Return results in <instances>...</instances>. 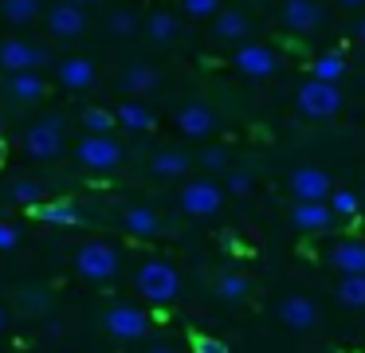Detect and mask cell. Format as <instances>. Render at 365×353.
<instances>
[{"label": "cell", "instance_id": "6da1fadb", "mask_svg": "<svg viewBox=\"0 0 365 353\" xmlns=\"http://www.w3.org/2000/svg\"><path fill=\"white\" fill-rule=\"evenodd\" d=\"M134 282H138L145 302H158V306L173 302L177 290H181V275H177V267L165 263V259H145V263L138 267Z\"/></svg>", "mask_w": 365, "mask_h": 353}, {"label": "cell", "instance_id": "7a4b0ae2", "mask_svg": "<svg viewBox=\"0 0 365 353\" xmlns=\"http://www.w3.org/2000/svg\"><path fill=\"white\" fill-rule=\"evenodd\" d=\"M75 157H79V165L91 173H114L122 165V145L110 133H87V138L79 141V149H75Z\"/></svg>", "mask_w": 365, "mask_h": 353}, {"label": "cell", "instance_id": "3957f363", "mask_svg": "<svg viewBox=\"0 0 365 353\" xmlns=\"http://www.w3.org/2000/svg\"><path fill=\"white\" fill-rule=\"evenodd\" d=\"M75 271H79L83 279H91V282L114 279V271H118V251H114L110 243H103V240L83 243V247L75 251Z\"/></svg>", "mask_w": 365, "mask_h": 353}, {"label": "cell", "instance_id": "277c9868", "mask_svg": "<svg viewBox=\"0 0 365 353\" xmlns=\"http://www.w3.org/2000/svg\"><path fill=\"white\" fill-rule=\"evenodd\" d=\"M299 110L307 118H334L341 110V91L338 83H318V78H310V83L299 86Z\"/></svg>", "mask_w": 365, "mask_h": 353}, {"label": "cell", "instance_id": "5b68a950", "mask_svg": "<svg viewBox=\"0 0 365 353\" xmlns=\"http://www.w3.org/2000/svg\"><path fill=\"white\" fill-rule=\"evenodd\" d=\"M24 153L36 157V161H56L63 153V126H59V118H43V122H36L24 133Z\"/></svg>", "mask_w": 365, "mask_h": 353}, {"label": "cell", "instance_id": "8992f818", "mask_svg": "<svg viewBox=\"0 0 365 353\" xmlns=\"http://www.w3.org/2000/svg\"><path fill=\"white\" fill-rule=\"evenodd\" d=\"M48 59H51L48 47H36L28 39H4L0 44V67L9 71V75H16V71H40Z\"/></svg>", "mask_w": 365, "mask_h": 353}, {"label": "cell", "instance_id": "52a82bcc", "mask_svg": "<svg viewBox=\"0 0 365 353\" xmlns=\"http://www.w3.org/2000/svg\"><path fill=\"white\" fill-rule=\"evenodd\" d=\"M103 326H106L110 337L134 342V337H142L145 329H150V314L138 310V306H110V310L103 314Z\"/></svg>", "mask_w": 365, "mask_h": 353}, {"label": "cell", "instance_id": "ba28073f", "mask_svg": "<svg viewBox=\"0 0 365 353\" xmlns=\"http://www.w3.org/2000/svg\"><path fill=\"white\" fill-rule=\"evenodd\" d=\"M220 204H224V193L212 180H189V185L181 188V208L189 212V216H216Z\"/></svg>", "mask_w": 365, "mask_h": 353}, {"label": "cell", "instance_id": "9c48e42d", "mask_svg": "<svg viewBox=\"0 0 365 353\" xmlns=\"http://www.w3.org/2000/svg\"><path fill=\"white\" fill-rule=\"evenodd\" d=\"M291 196L302 204H322L330 196V177L318 165H299L291 173Z\"/></svg>", "mask_w": 365, "mask_h": 353}, {"label": "cell", "instance_id": "30bf717a", "mask_svg": "<svg viewBox=\"0 0 365 353\" xmlns=\"http://www.w3.org/2000/svg\"><path fill=\"white\" fill-rule=\"evenodd\" d=\"M83 28H87V12L71 0H59V4L48 8V31L59 39H79Z\"/></svg>", "mask_w": 365, "mask_h": 353}, {"label": "cell", "instance_id": "8fae6325", "mask_svg": "<svg viewBox=\"0 0 365 353\" xmlns=\"http://www.w3.org/2000/svg\"><path fill=\"white\" fill-rule=\"evenodd\" d=\"M283 24L299 36H307V31H318L326 24V12L318 0H283Z\"/></svg>", "mask_w": 365, "mask_h": 353}, {"label": "cell", "instance_id": "7c38bea8", "mask_svg": "<svg viewBox=\"0 0 365 353\" xmlns=\"http://www.w3.org/2000/svg\"><path fill=\"white\" fill-rule=\"evenodd\" d=\"M236 71H244L247 78H271L275 75V51L267 44H240Z\"/></svg>", "mask_w": 365, "mask_h": 353}, {"label": "cell", "instance_id": "4fadbf2b", "mask_svg": "<svg viewBox=\"0 0 365 353\" xmlns=\"http://www.w3.org/2000/svg\"><path fill=\"white\" fill-rule=\"evenodd\" d=\"M177 130L185 133V138H208V133L216 130V114L212 106H205V102H181V110H177Z\"/></svg>", "mask_w": 365, "mask_h": 353}, {"label": "cell", "instance_id": "5bb4252c", "mask_svg": "<svg viewBox=\"0 0 365 353\" xmlns=\"http://www.w3.org/2000/svg\"><path fill=\"white\" fill-rule=\"evenodd\" d=\"M4 91H9L12 102H20V106H28V102H40L43 91H48V83L40 78V71H16V75H9V83H4Z\"/></svg>", "mask_w": 365, "mask_h": 353}, {"label": "cell", "instance_id": "9a60e30c", "mask_svg": "<svg viewBox=\"0 0 365 353\" xmlns=\"http://www.w3.org/2000/svg\"><path fill=\"white\" fill-rule=\"evenodd\" d=\"M279 318H283L291 329H310L318 322V306L310 302L307 295H291V298L279 302Z\"/></svg>", "mask_w": 365, "mask_h": 353}, {"label": "cell", "instance_id": "2e32d148", "mask_svg": "<svg viewBox=\"0 0 365 353\" xmlns=\"http://www.w3.org/2000/svg\"><path fill=\"white\" fill-rule=\"evenodd\" d=\"M291 224L299 227V232H326V227L334 224V212L326 208V200H322V204H302V200H294Z\"/></svg>", "mask_w": 365, "mask_h": 353}, {"label": "cell", "instance_id": "e0dca14e", "mask_svg": "<svg viewBox=\"0 0 365 353\" xmlns=\"http://www.w3.org/2000/svg\"><path fill=\"white\" fill-rule=\"evenodd\" d=\"M110 114H114V126H122V130H130V133H145L153 126L150 106H145V102H138V98L118 102V110H110Z\"/></svg>", "mask_w": 365, "mask_h": 353}, {"label": "cell", "instance_id": "ac0fdd59", "mask_svg": "<svg viewBox=\"0 0 365 353\" xmlns=\"http://www.w3.org/2000/svg\"><path fill=\"white\" fill-rule=\"evenodd\" d=\"M32 216L43 220V224H56V227L79 224V208H75L71 200H40V204H32Z\"/></svg>", "mask_w": 365, "mask_h": 353}, {"label": "cell", "instance_id": "d6986e66", "mask_svg": "<svg viewBox=\"0 0 365 353\" xmlns=\"http://www.w3.org/2000/svg\"><path fill=\"white\" fill-rule=\"evenodd\" d=\"M95 63L91 59H63L59 63V83L67 86V91H91L95 86Z\"/></svg>", "mask_w": 365, "mask_h": 353}, {"label": "cell", "instance_id": "ffe728a7", "mask_svg": "<svg viewBox=\"0 0 365 353\" xmlns=\"http://www.w3.org/2000/svg\"><path fill=\"white\" fill-rule=\"evenodd\" d=\"M153 86H158V71L145 67V63H134V67L122 71V91L134 94V98H142V94H150Z\"/></svg>", "mask_w": 365, "mask_h": 353}, {"label": "cell", "instance_id": "44dd1931", "mask_svg": "<svg viewBox=\"0 0 365 353\" xmlns=\"http://www.w3.org/2000/svg\"><path fill=\"white\" fill-rule=\"evenodd\" d=\"M330 259L341 275H365V243H338Z\"/></svg>", "mask_w": 365, "mask_h": 353}, {"label": "cell", "instance_id": "7402d4cb", "mask_svg": "<svg viewBox=\"0 0 365 353\" xmlns=\"http://www.w3.org/2000/svg\"><path fill=\"white\" fill-rule=\"evenodd\" d=\"M212 31H216V39H244V36H247V16L236 12V8H228V12H216Z\"/></svg>", "mask_w": 365, "mask_h": 353}, {"label": "cell", "instance_id": "603a6c76", "mask_svg": "<svg viewBox=\"0 0 365 353\" xmlns=\"http://www.w3.org/2000/svg\"><path fill=\"white\" fill-rule=\"evenodd\" d=\"M126 232L130 235H142V240H150V235L161 232V220L153 208H130L126 212Z\"/></svg>", "mask_w": 365, "mask_h": 353}, {"label": "cell", "instance_id": "cb8c5ba5", "mask_svg": "<svg viewBox=\"0 0 365 353\" xmlns=\"http://www.w3.org/2000/svg\"><path fill=\"white\" fill-rule=\"evenodd\" d=\"M189 169H192V157L189 153H177V149L153 157V173H158V177H185Z\"/></svg>", "mask_w": 365, "mask_h": 353}, {"label": "cell", "instance_id": "d4e9b609", "mask_svg": "<svg viewBox=\"0 0 365 353\" xmlns=\"http://www.w3.org/2000/svg\"><path fill=\"white\" fill-rule=\"evenodd\" d=\"M0 16L9 24H32L40 16V0H0Z\"/></svg>", "mask_w": 365, "mask_h": 353}, {"label": "cell", "instance_id": "484cf974", "mask_svg": "<svg viewBox=\"0 0 365 353\" xmlns=\"http://www.w3.org/2000/svg\"><path fill=\"white\" fill-rule=\"evenodd\" d=\"M341 75H346V59H341V51H330V55H318L314 59V78L318 83H338Z\"/></svg>", "mask_w": 365, "mask_h": 353}, {"label": "cell", "instance_id": "4316f807", "mask_svg": "<svg viewBox=\"0 0 365 353\" xmlns=\"http://www.w3.org/2000/svg\"><path fill=\"white\" fill-rule=\"evenodd\" d=\"M338 298L346 306H354V310H361V306H365V275H341Z\"/></svg>", "mask_w": 365, "mask_h": 353}, {"label": "cell", "instance_id": "83f0119b", "mask_svg": "<svg viewBox=\"0 0 365 353\" xmlns=\"http://www.w3.org/2000/svg\"><path fill=\"white\" fill-rule=\"evenodd\" d=\"M145 28H150V39H153V44H161V47L177 39V20H173L169 12H153Z\"/></svg>", "mask_w": 365, "mask_h": 353}, {"label": "cell", "instance_id": "f1b7e54d", "mask_svg": "<svg viewBox=\"0 0 365 353\" xmlns=\"http://www.w3.org/2000/svg\"><path fill=\"white\" fill-rule=\"evenodd\" d=\"M326 208L334 212V216H357L361 212V196H354L349 188H330V196H326Z\"/></svg>", "mask_w": 365, "mask_h": 353}, {"label": "cell", "instance_id": "f546056e", "mask_svg": "<svg viewBox=\"0 0 365 353\" xmlns=\"http://www.w3.org/2000/svg\"><path fill=\"white\" fill-rule=\"evenodd\" d=\"M83 126H87L91 133H110L114 130V114L103 110V106H91V110H83Z\"/></svg>", "mask_w": 365, "mask_h": 353}, {"label": "cell", "instance_id": "4dcf8cb0", "mask_svg": "<svg viewBox=\"0 0 365 353\" xmlns=\"http://www.w3.org/2000/svg\"><path fill=\"white\" fill-rule=\"evenodd\" d=\"M244 295H247V279H244V275H224V279H220V298L240 302Z\"/></svg>", "mask_w": 365, "mask_h": 353}, {"label": "cell", "instance_id": "1f68e13d", "mask_svg": "<svg viewBox=\"0 0 365 353\" xmlns=\"http://www.w3.org/2000/svg\"><path fill=\"white\" fill-rule=\"evenodd\" d=\"M40 185H36V180H16V185H12V200L16 204H28V208H32V204H40Z\"/></svg>", "mask_w": 365, "mask_h": 353}, {"label": "cell", "instance_id": "d6a6232c", "mask_svg": "<svg viewBox=\"0 0 365 353\" xmlns=\"http://www.w3.org/2000/svg\"><path fill=\"white\" fill-rule=\"evenodd\" d=\"M185 16H192V20H208V16H216V8H220V0H181Z\"/></svg>", "mask_w": 365, "mask_h": 353}, {"label": "cell", "instance_id": "836d02e7", "mask_svg": "<svg viewBox=\"0 0 365 353\" xmlns=\"http://www.w3.org/2000/svg\"><path fill=\"white\" fill-rule=\"evenodd\" d=\"M200 165H205V169H212V173L228 169V149H220V145L205 149V157H200Z\"/></svg>", "mask_w": 365, "mask_h": 353}, {"label": "cell", "instance_id": "e575fe53", "mask_svg": "<svg viewBox=\"0 0 365 353\" xmlns=\"http://www.w3.org/2000/svg\"><path fill=\"white\" fill-rule=\"evenodd\" d=\"M192 349H197V353H228V345H224L220 337H205V334H200V337H192Z\"/></svg>", "mask_w": 365, "mask_h": 353}, {"label": "cell", "instance_id": "d590c367", "mask_svg": "<svg viewBox=\"0 0 365 353\" xmlns=\"http://www.w3.org/2000/svg\"><path fill=\"white\" fill-rule=\"evenodd\" d=\"M134 24H138L134 12H114V16H110V28H114V31H134Z\"/></svg>", "mask_w": 365, "mask_h": 353}, {"label": "cell", "instance_id": "8d00e7d4", "mask_svg": "<svg viewBox=\"0 0 365 353\" xmlns=\"http://www.w3.org/2000/svg\"><path fill=\"white\" fill-rule=\"evenodd\" d=\"M228 188H232L236 196H244L247 188H252V177H247V173H232V177H228Z\"/></svg>", "mask_w": 365, "mask_h": 353}, {"label": "cell", "instance_id": "74e56055", "mask_svg": "<svg viewBox=\"0 0 365 353\" xmlns=\"http://www.w3.org/2000/svg\"><path fill=\"white\" fill-rule=\"evenodd\" d=\"M12 247H16V227L0 224V251H12Z\"/></svg>", "mask_w": 365, "mask_h": 353}, {"label": "cell", "instance_id": "f35d334b", "mask_svg": "<svg viewBox=\"0 0 365 353\" xmlns=\"http://www.w3.org/2000/svg\"><path fill=\"white\" fill-rule=\"evenodd\" d=\"M24 306H28V310H43V306H48V298L36 295V290H28V295H24Z\"/></svg>", "mask_w": 365, "mask_h": 353}, {"label": "cell", "instance_id": "ab89813d", "mask_svg": "<svg viewBox=\"0 0 365 353\" xmlns=\"http://www.w3.org/2000/svg\"><path fill=\"white\" fill-rule=\"evenodd\" d=\"M357 39H361V47H365V20L357 24Z\"/></svg>", "mask_w": 365, "mask_h": 353}, {"label": "cell", "instance_id": "60d3db41", "mask_svg": "<svg viewBox=\"0 0 365 353\" xmlns=\"http://www.w3.org/2000/svg\"><path fill=\"white\" fill-rule=\"evenodd\" d=\"M341 4H346V8H361L365 0H341Z\"/></svg>", "mask_w": 365, "mask_h": 353}, {"label": "cell", "instance_id": "b9f144b4", "mask_svg": "<svg viewBox=\"0 0 365 353\" xmlns=\"http://www.w3.org/2000/svg\"><path fill=\"white\" fill-rule=\"evenodd\" d=\"M150 353H173V349H169V345H153Z\"/></svg>", "mask_w": 365, "mask_h": 353}, {"label": "cell", "instance_id": "7bdbcfd3", "mask_svg": "<svg viewBox=\"0 0 365 353\" xmlns=\"http://www.w3.org/2000/svg\"><path fill=\"white\" fill-rule=\"evenodd\" d=\"M71 4H79V8H87V4H95V0H71Z\"/></svg>", "mask_w": 365, "mask_h": 353}, {"label": "cell", "instance_id": "ee69618b", "mask_svg": "<svg viewBox=\"0 0 365 353\" xmlns=\"http://www.w3.org/2000/svg\"><path fill=\"white\" fill-rule=\"evenodd\" d=\"M4 322H9V318H4V310H0V329H4Z\"/></svg>", "mask_w": 365, "mask_h": 353}]
</instances>
